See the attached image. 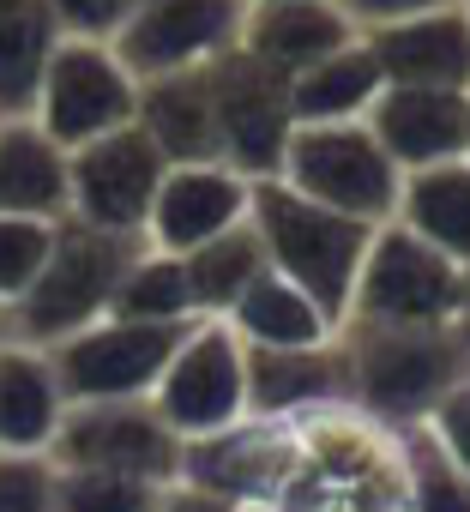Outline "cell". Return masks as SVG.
<instances>
[{
  "label": "cell",
  "mask_w": 470,
  "mask_h": 512,
  "mask_svg": "<svg viewBox=\"0 0 470 512\" xmlns=\"http://www.w3.org/2000/svg\"><path fill=\"white\" fill-rule=\"evenodd\" d=\"M296 464L266 512H410L398 428H380L356 404H314L290 416Z\"/></svg>",
  "instance_id": "1"
},
{
  "label": "cell",
  "mask_w": 470,
  "mask_h": 512,
  "mask_svg": "<svg viewBox=\"0 0 470 512\" xmlns=\"http://www.w3.org/2000/svg\"><path fill=\"white\" fill-rule=\"evenodd\" d=\"M332 350L344 362V404L380 428L428 422V410L470 380V344L458 326H338Z\"/></svg>",
  "instance_id": "2"
},
{
  "label": "cell",
  "mask_w": 470,
  "mask_h": 512,
  "mask_svg": "<svg viewBox=\"0 0 470 512\" xmlns=\"http://www.w3.org/2000/svg\"><path fill=\"white\" fill-rule=\"evenodd\" d=\"M248 223H254V235L266 247V266L278 278H290L338 326L344 308H350V290H356V272H362V253H368L374 229L356 223V217H338V211L308 205L284 181H254Z\"/></svg>",
  "instance_id": "3"
},
{
  "label": "cell",
  "mask_w": 470,
  "mask_h": 512,
  "mask_svg": "<svg viewBox=\"0 0 470 512\" xmlns=\"http://www.w3.org/2000/svg\"><path fill=\"white\" fill-rule=\"evenodd\" d=\"M145 241L133 235H103L91 223H55V247L43 272L31 278V290L7 308V338L13 344H31V350H55L61 338L109 320V302H115V284L121 272L133 266V253Z\"/></svg>",
  "instance_id": "4"
},
{
  "label": "cell",
  "mask_w": 470,
  "mask_h": 512,
  "mask_svg": "<svg viewBox=\"0 0 470 512\" xmlns=\"http://www.w3.org/2000/svg\"><path fill=\"white\" fill-rule=\"evenodd\" d=\"M464 272L398 223H380L338 326H458Z\"/></svg>",
  "instance_id": "5"
},
{
  "label": "cell",
  "mask_w": 470,
  "mask_h": 512,
  "mask_svg": "<svg viewBox=\"0 0 470 512\" xmlns=\"http://www.w3.org/2000/svg\"><path fill=\"white\" fill-rule=\"evenodd\" d=\"M278 181L290 193H302L308 205L356 217L368 229L392 223L398 187H404V175L392 169V157L374 145L368 121H350V127H296Z\"/></svg>",
  "instance_id": "6"
},
{
  "label": "cell",
  "mask_w": 470,
  "mask_h": 512,
  "mask_svg": "<svg viewBox=\"0 0 470 512\" xmlns=\"http://www.w3.org/2000/svg\"><path fill=\"white\" fill-rule=\"evenodd\" d=\"M211 79V121H217V163L242 181H278L284 151L296 139L290 115V79L260 67L254 55L229 49L223 61L205 67Z\"/></svg>",
  "instance_id": "7"
},
{
  "label": "cell",
  "mask_w": 470,
  "mask_h": 512,
  "mask_svg": "<svg viewBox=\"0 0 470 512\" xmlns=\"http://www.w3.org/2000/svg\"><path fill=\"white\" fill-rule=\"evenodd\" d=\"M133 109H139V79L115 61V49L85 43V37H61V49L43 67L31 121L61 151H79V145H91L103 133L133 127Z\"/></svg>",
  "instance_id": "8"
},
{
  "label": "cell",
  "mask_w": 470,
  "mask_h": 512,
  "mask_svg": "<svg viewBox=\"0 0 470 512\" xmlns=\"http://www.w3.org/2000/svg\"><path fill=\"white\" fill-rule=\"evenodd\" d=\"M193 326V320H187ZM187 326H139V320H97L49 350L67 404H139L157 392L175 344Z\"/></svg>",
  "instance_id": "9"
},
{
  "label": "cell",
  "mask_w": 470,
  "mask_h": 512,
  "mask_svg": "<svg viewBox=\"0 0 470 512\" xmlns=\"http://www.w3.org/2000/svg\"><path fill=\"white\" fill-rule=\"evenodd\" d=\"M151 410L169 422V434L181 446L242 422L248 416V350H242V338L223 320H193L187 338L175 344L157 392H151Z\"/></svg>",
  "instance_id": "10"
},
{
  "label": "cell",
  "mask_w": 470,
  "mask_h": 512,
  "mask_svg": "<svg viewBox=\"0 0 470 512\" xmlns=\"http://www.w3.org/2000/svg\"><path fill=\"white\" fill-rule=\"evenodd\" d=\"M242 19H248V0H139L109 49L139 85L205 73L242 43Z\"/></svg>",
  "instance_id": "11"
},
{
  "label": "cell",
  "mask_w": 470,
  "mask_h": 512,
  "mask_svg": "<svg viewBox=\"0 0 470 512\" xmlns=\"http://www.w3.org/2000/svg\"><path fill=\"white\" fill-rule=\"evenodd\" d=\"M163 175H169V163L157 157V145L139 127L103 133V139L67 151V217L91 223L103 235L145 241V217H151Z\"/></svg>",
  "instance_id": "12"
},
{
  "label": "cell",
  "mask_w": 470,
  "mask_h": 512,
  "mask_svg": "<svg viewBox=\"0 0 470 512\" xmlns=\"http://www.w3.org/2000/svg\"><path fill=\"white\" fill-rule=\"evenodd\" d=\"M49 458H55V470L139 476L157 488H169L181 476V440L151 410V398H139V404H67Z\"/></svg>",
  "instance_id": "13"
},
{
  "label": "cell",
  "mask_w": 470,
  "mask_h": 512,
  "mask_svg": "<svg viewBox=\"0 0 470 512\" xmlns=\"http://www.w3.org/2000/svg\"><path fill=\"white\" fill-rule=\"evenodd\" d=\"M296 464V428L290 416H242L205 440L181 446V476L187 488H205L242 512H266Z\"/></svg>",
  "instance_id": "14"
},
{
  "label": "cell",
  "mask_w": 470,
  "mask_h": 512,
  "mask_svg": "<svg viewBox=\"0 0 470 512\" xmlns=\"http://www.w3.org/2000/svg\"><path fill=\"white\" fill-rule=\"evenodd\" d=\"M248 193L254 181H242L223 163H187V169H169L157 199H151V217H145V247L151 253H193L205 241H217L223 229L248 223Z\"/></svg>",
  "instance_id": "15"
},
{
  "label": "cell",
  "mask_w": 470,
  "mask_h": 512,
  "mask_svg": "<svg viewBox=\"0 0 470 512\" xmlns=\"http://www.w3.org/2000/svg\"><path fill=\"white\" fill-rule=\"evenodd\" d=\"M368 133L392 157L398 175L458 163L464 157V97L422 91V85H386L368 109Z\"/></svg>",
  "instance_id": "16"
},
{
  "label": "cell",
  "mask_w": 470,
  "mask_h": 512,
  "mask_svg": "<svg viewBox=\"0 0 470 512\" xmlns=\"http://www.w3.org/2000/svg\"><path fill=\"white\" fill-rule=\"evenodd\" d=\"M386 85H422V91H458L470 97V19L458 7L386 25L362 37Z\"/></svg>",
  "instance_id": "17"
},
{
  "label": "cell",
  "mask_w": 470,
  "mask_h": 512,
  "mask_svg": "<svg viewBox=\"0 0 470 512\" xmlns=\"http://www.w3.org/2000/svg\"><path fill=\"white\" fill-rule=\"evenodd\" d=\"M344 43H356V25L338 13V0H266V7H248L235 49L284 79H296L314 61L338 55Z\"/></svg>",
  "instance_id": "18"
},
{
  "label": "cell",
  "mask_w": 470,
  "mask_h": 512,
  "mask_svg": "<svg viewBox=\"0 0 470 512\" xmlns=\"http://www.w3.org/2000/svg\"><path fill=\"white\" fill-rule=\"evenodd\" d=\"M133 127L157 145V157H163L169 169H187V163H217L211 79H205V73H175V79H151V85H139Z\"/></svg>",
  "instance_id": "19"
},
{
  "label": "cell",
  "mask_w": 470,
  "mask_h": 512,
  "mask_svg": "<svg viewBox=\"0 0 470 512\" xmlns=\"http://www.w3.org/2000/svg\"><path fill=\"white\" fill-rule=\"evenodd\" d=\"M0 217L67 223V151L31 121H0Z\"/></svg>",
  "instance_id": "20"
},
{
  "label": "cell",
  "mask_w": 470,
  "mask_h": 512,
  "mask_svg": "<svg viewBox=\"0 0 470 512\" xmlns=\"http://www.w3.org/2000/svg\"><path fill=\"white\" fill-rule=\"evenodd\" d=\"M67 398L49 368V350L0 344V452H49L61 434Z\"/></svg>",
  "instance_id": "21"
},
{
  "label": "cell",
  "mask_w": 470,
  "mask_h": 512,
  "mask_svg": "<svg viewBox=\"0 0 470 512\" xmlns=\"http://www.w3.org/2000/svg\"><path fill=\"white\" fill-rule=\"evenodd\" d=\"M223 326L242 338V350H320V344H332V332H338V326H332L290 278H278L272 266L242 290V302L223 314Z\"/></svg>",
  "instance_id": "22"
},
{
  "label": "cell",
  "mask_w": 470,
  "mask_h": 512,
  "mask_svg": "<svg viewBox=\"0 0 470 512\" xmlns=\"http://www.w3.org/2000/svg\"><path fill=\"white\" fill-rule=\"evenodd\" d=\"M398 229H410L416 241H428L434 253L464 272L470 266V163H440V169H416L398 187Z\"/></svg>",
  "instance_id": "23"
},
{
  "label": "cell",
  "mask_w": 470,
  "mask_h": 512,
  "mask_svg": "<svg viewBox=\"0 0 470 512\" xmlns=\"http://www.w3.org/2000/svg\"><path fill=\"white\" fill-rule=\"evenodd\" d=\"M380 91H386V79H380L368 43L356 37L338 55H326L290 79V115H296V127H350V121H368Z\"/></svg>",
  "instance_id": "24"
},
{
  "label": "cell",
  "mask_w": 470,
  "mask_h": 512,
  "mask_svg": "<svg viewBox=\"0 0 470 512\" xmlns=\"http://www.w3.org/2000/svg\"><path fill=\"white\" fill-rule=\"evenodd\" d=\"M344 398V362L320 350H248V416H296Z\"/></svg>",
  "instance_id": "25"
},
{
  "label": "cell",
  "mask_w": 470,
  "mask_h": 512,
  "mask_svg": "<svg viewBox=\"0 0 470 512\" xmlns=\"http://www.w3.org/2000/svg\"><path fill=\"white\" fill-rule=\"evenodd\" d=\"M55 49H61V25L49 0H0V121L31 115Z\"/></svg>",
  "instance_id": "26"
},
{
  "label": "cell",
  "mask_w": 470,
  "mask_h": 512,
  "mask_svg": "<svg viewBox=\"0 0 470 512\" xmlns=\"http://www.w3.org/2000/svg\"><path fill=\"white\" fill-rule=\"evenodd\" d=\"M181 272H187L193 314H199V320H223L235 302H242V290L266 272V247H260L254 223H235V229H223L217 241L181 253Z\"/></svg>",
  "instance_id": "27"
},
{
  "label": "cell",
  "mask_w": 470,
  "mask_h": 512,
  "mask_svg": "<svg viewBox=\"0 0 470 512\" xmlns=\"http://www.w3.org/2000/svg\"><path fill=\"white\" fill-rule=\"evenodd\" d=\"M109 320H139V326H187V320H199L193 296H187V272H181L175 253H151V247L133 253V266L115 284Z\"/></svg>",
  "instance_id": "28"
},
{
  "label": "cell",
  "mask_w": 470,
  "mask_h": 512,
  "mask_svg": "<svg viewBox=\"0 0 470 512\" xmlns=\"http://www.w3.org/2000/svg\"><path fill=\"white\" fill-rule=\"evenodd\" d=\"M398 452H404V500H410V512H470V476L440 452V440L422 422L398 428Z\"/></svg>",
  "instance_id": "29"
},
{
  "label": "cell",
  "mask_w": 470,
  "mask_h": 512,
  "mask_svg": "<svg viewBox=\"0 0 470 512\" xmlns=\"http://www.w3.org/2000/svg\"><path fill=\"white\" fill-rule=\"evenodd\" d=\"M163 488L103 470H55V512H157Z\"/></svg>",
  "instance_id": "30"
},
{
  "label": "cell",
  "mask_w": 470,
  "mask_h": 512,
  "mask_svg": "<svg viewBox=\"0 0 470 512\" xmlns=\"http://www.w3.org/2000/svg\"><path fill=\"white\" fill-rule=\"evenodd\" d=\"M55 247V223H37V217H0V302H19L31 290V278L43 272Z\"/></svg>",
  "instance_id": "31"
},
{
  "label": "cell",
  "mask_w": 470,
  "mask_h": 512,
  "mask_svg": "<svg viewBox=\"0 0 470 512\" xmlns=\"http://www.w3.org/2000/svg\"><path fill=\"white\" fill-rule=\"evenodd\" d=\"M0 512H55L49 452H0Z\"/></svg>",
  "instance_id": "32"
},
{
  "label": "cell",
  "mask_w": 470,
  "mask_h": 512,
  "mask_svg": "<svg viewBox=\"0 0 470 512\" xmlns=\"http://www.w3.org/2000/svg\"><path fill=\"white\" fill-rule=\"evenodd\" d=\"M133 7L139 0H49L61 37H85V43H115V31L133 19Z\"/></svg>",
  "instance_id": "33"
},
{
  "label": "cell",
  "mask_w": 470,
  "mask_h": 512,
  "mask_svg": "<svg viewBox=\"0 0 470 512\" xmlns=\"http://www.w3.org/2000/svg\"><path fill=\"white\" fill-rule=\"evenodd\" d=\"M434 440H440V452L470 476V380H458L434 410H428V422H422Z\"/></svg>",
  "instance_id": "34"
},
{
  "label": "cell",
  "mask_w": 470,
  "mask_h": 512,
  "mask_svg": "<svg viewBox=\"0 0 470 512\" xmlns=\"http://www.w3.org/2000/svg\"><path fill=\"white\" fill-rule=\"evenodd\" d=\"M440 7H458V0H338V13L356 25V37L404 25V19H422V13H440Z\"/></svg>",
  "instance_id": "35"
},
{
  "label": "cell",
  "mask_w": 470,
  "mask_h": 512,
  "mask_svg": "<svg viewBox=\"0 0 470 512\" xmlns=\"http://www.w3.org/2000/svg\"><path fill=\"white\" fill-rule=\"evenodd\" d=\"M157 512H242V506H229V500H217V494H205V488H187V482H169Z\"/></svg>",
  "instance_id": "36"
},
{
  "label": "cell",
  "mask_w": 470,
  "mask_h": 512,
  "mask_svg": "<svg viewBox=\"0 0 470 512\" xmlns=\"http://www.w3.org/2000/svg\"><path fill=\"white\" fill-rule=\"evenodd\" d=\"M458 332H464V344H470V266H464V320H458Z\"/></svg>",
  "instance_id": "37"
},
{
  "label": "cell",
  "mask_w": 470,
  "mask_h": 512,
  "mask_svg": "<svg viewBox=\"0 0 470 512\" xmlns=\"http://www.w3.org/2000/svg\"><path fill=\"white\" fill-rule=\"evenodd\" d=\"M464 163H470V97H464Z\"/></svg>",
  "instance_id": "38"
},
{
  "label": "cell",
  "mask_w": 470,
  "mask_h": 512,
  "mask_svg": "<svg viewBox=\"0 0 470 512\" xmlns=\"http://www.w3.org/2000/svg\"><path fill=\"white\" fill-rule=\"evenodd\" d=\"M0 344H7V302H0Z\"/></svg>",
  "instance_id": "39"
},
{
  "label": "cell",
  "mask_w": 470,
  "mask_h": 512,
  "mask_svg": "<svg viewBox=\"0 0 470 512\" xmlns=\"http://www.w3.org/2000/svg\"><path fill=\"white\" fill-rule=\"evenodd\" d=\"M458 13H464V19H470V0H458Z\"/></svg>",
  "instance_id": "40"
},
{
  "label": "cell",
  "mask_w": 470,
  "mask_h": 512,
  "mask_svg": "<svg viewBox=\"0 0 470 512\" xmlns=\"http://www.w3.org/2000/svg\"><path fill=\"white\" fill-rule=\"evenodd\" d=\"M248 7H266V0H248Z\"/></svg>",
  "instance_id": "41"
}]
</instances>
